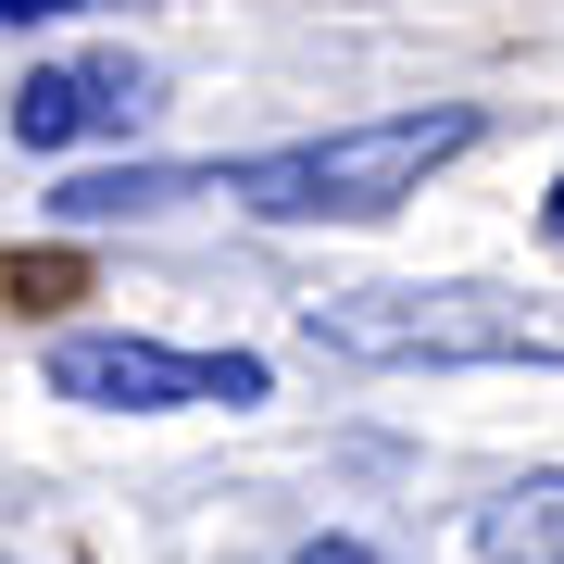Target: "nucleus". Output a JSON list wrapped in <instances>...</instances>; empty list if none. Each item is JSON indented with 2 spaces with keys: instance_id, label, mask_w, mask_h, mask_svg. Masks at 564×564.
Listing matches in <instances>:
<instances>
[{
  "instance_id": "7",
  "label": "nucleus",
  "mask_w": 564,
  "mask_h": 564,
  "mask_svg": "<svg viewBox=\"0 0 564 564\" xmlns=\"http://www.w3.org/2000/svg\"><path fill=\"white\" fill-rule=\"evenodd\" d=\"M0 13H13V25H51V13H76V0H0Z\"/></svg>"
},
{
  "instance_id": "1",
  "label": "nucleus",
  "mask_w": 564,
  "mask_h": 564,
  "mask_svg": "<svg viewBox=\"0 0 564 564\" xmlns=\"http://www.w3.org/2000/svg\"><path fill=\"white\" fill-rule=\"evenodd\" d=\"M452 151H477V113L440 101V113H364V126H326V139H289V151H251L226 163V202L263 214V226H364V214H402Z\"/></svg>"
},
{
  "instance_id": "4",
  "label": "nucleus",
  "mask_w": 564,
  "mask_h": 564,
  "mask_svg": "<svg viewBox=\"0 0 564 564\" xmlns=\"http://www.w3.org/2000/svg\"><path fill=\"white\" fill-rule=\"evenodd\" d=\"M151 113V76L126 51H76V63H39L13 88V139L25 151H76V139H126Z\"/></svg>"
},
{
  "instance_id": "6",
  "label": "nucleus",
  "mask_w": 564,
  "mask_h": 564,
  "mask_svg": "<svg viewBox=\"0 0 564 564\" xmlns=\"http://www.w3.org/2000/svg\"><path fill=\"white\" fill-rule=\"evenodd\" d=\"M289 564H389V552H364V540H302Z\"/></svg>"
},
{
  "instance_id": "5",
  "label": "nucleus",
  "mask_w": 564,
  "mask_h": 564,
  "mask_svg": "<svg viewBox=\"0 0 564 564\" xmlns=\"http://www.w3.org/2000/svg\"><path fill=\"white\" fill-rule=\"evenodd\" d=\"M477 552L489 564H564V464L514 477L502 502H477Z\"/></svg>"
},
{
  "instance_id": "3",
  "label": "nucleus",
  "mask_w": 564,
  "mask_h": 564,
  "mask_svg": "<svg viewBox=\"0 0 564 564\" xmlns=\"http://www.w3.org/2000/svg\"><path fill=\"white\" fill-rule=\"evenodd\" d=\"M39 377H51V402H88V414H251L263 389V351H163V339H51L39 351Z\"/></svg>"
},
{
  "instance_id": "2",
  "label": "nucleus",
  "mask_w": 564,
  "mask_h": 564,
  "mask_svg": "<svg viewBox=\"0 0 564 564\" xmlns=\"http://www.w3.org/2000/svg\"><path fill=\"white\" fill-rule=\"evenodd\" d=\"M339 364H564V302L527 289H326L302 314Z\"/></svg>"
},
{
  "instance_id": "8",
  "label": "nucleus",
  "mask_w": 564,
  "mask_h": 564,
  "mask_svg": "<svg viewBox=\"0 0 564 564\" xmlns=\"http://www.w3.org/2000/svg\"><path fill=\"white\" fill-rule=\"evenodd\" d=\"M540 226H552V239H564V176H552V202H540Z\"/></svg>"
}]
</instances>
